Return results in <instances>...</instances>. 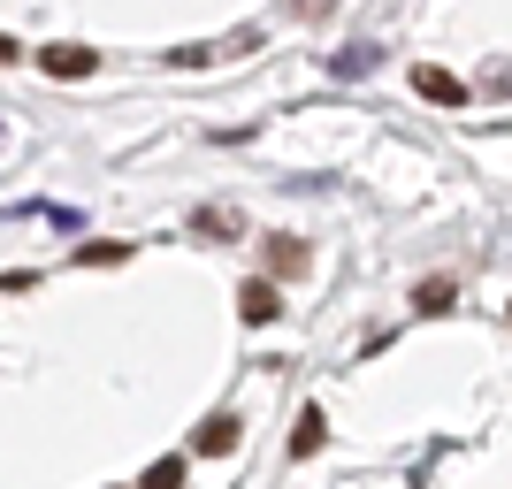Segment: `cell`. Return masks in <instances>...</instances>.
Segmentation results:
<instances>
[{
	"instance_id": "obj_1",
	"label": "cell",
	"mask_w": 512,
	"mask_h": 489,
	"mask_svg": "<svg viewBox=\"0 0 512 489\" xmlns=\"http://www.w3.org/2000/svg\"><path fill=\"white\" fill-rule=\"evenodd\" d=\"M260 31H230V39H207V46H169V69H207L222 54H253Z\"/></svg>"
},
{
	"instance_id": "obj_2",
	"label": "cell",
	"mask_w": 512,
	"mask_h": 489,
	"mask_svg": "<svg viewBox=\"0 0 512 489\" xmlns=\"http://www.w3.org/2000/svg\"><path fill=\"white\" fill-rule=\"evenodd\" d=\"M39 69H46V77H62V85H77V77H92V69H100V54H92V46H77V39H62V46H46V54H39Z\"/></svg>"
},
{
	"instance_id": "obj_3",
	"label": "cell",
	"mask_w": 512,
	"mask_h": 489,
	"mask_svg": "<svg viewBox=\"0 0 512 489\" xmlns=\"http://www.w3.org/2000/svg\"><path fill=\"white\" fill-rule=\"evenodd\" d=\"M237 314L253 321V329H268V321L283 314V298H276V276H260V283H245V291H237Z\"/></svg>"
},
{
	"instance_id": "obj_4",
	"label": "cell",
	"mask_w": 512,
	"mask_h": 489,
	"mask_svg": "<svg viewBox=\"0 0 512 489\" xmlns=\"http://www.w3.org/2000/svg\"><path fill=\"white\" fill-rule=\"evenodd\" d=\"M413 92H421V100H436V107H467V85H459L451 69H413Z\"/></svg>"
},
{
	"instance_id": "obj_5",
	"label": "cell",
	"mask_w": 512,
	"mask_h": 489,
	"mask_svg": "<svg viewBox=\"0 0 512 489\" xmlns=\"http://www.w3.org/2000/svg\"><path fill=\"white\" fill-rule=\"evenodd\" d=\"M237 436H245V428H237V413H207V421H199V436H192V444L207 451V459H222V451H237Z\"/></svg>"
},
{
	"instance_id": "obj_6",
	"label": "cell",
	"mask_w": 512,
	"mask_h": 489,
	"mask_svg": "<svg viewBox=\"0 0 512 489\" xmlns=\"http://www.w3.org/2000/svg\"><path fill=\"white\" fill-rule=\"evenodd\" d=\"M260 253H268V276H276V283L306 276V245H299V237H268V245H260Z\"/></svg>"
},
{
	"instance_id": "obj_7",
	"label": "cell",
	"mask_w": 512,
	"mask_h": 489,
	"mask_svg": "<svg viewBox=\"0 0 512 489\" xmlns=\"http://www.w3.org/2000/svg\"><path fill=\"white\" fill-rule=\"evenodd\" d=\"M192 230H199V237H237V230H245V214H230V207H199V214H192Z\"/></svg>"
},
{
	"instance_id": "obj_8",
	"label": "cell",
	"mask_w": 512,
	"mask_h": 489,
	"mask_svg": "<svg viewBox=\"0 0 512 489\" xmlns=\"http://www.w3.org/2000/svg\"><path fill=\"white\" fill-rule=\"evenodd\" d=\"M451 298H459V283H451V276H428L421 291H413V306H421V314H444Z\"/></svg>"
},
{
	"instance_id": "obj_9",
	"label": "cell",
	"mask_w": 512,
	"mask_h": 489,
	"mask_svg": "<svg viewBox=\"0 0 512 489\" xmlns=\"http://www.w3.org/2000/svg\"><path fill=\"white\" fill-rule=\"evenodd\" d=\"M321 436H329V428H321V413L306 405V413H299V436H291V459H314V451H321Z\"/></svg>"
},
{
	"instance_id": "obj_10",
	"label": "cell",
	"mask_w": 512,
	"mask_h": 489,
	"mask_svg": "<svg viewBox=\"0 0 512 489\" xmlns=\"http://www.w3.org/2000/svg\"><path fill=\"white\" fill-rule=\"evenodd\" d=\"M138 489H184V459H153Z\"/></svg>"
},
{
	"instance_id": "obj_11",
	"label": "cell",
	"mask_w": 512,
	"mask_h": 489,
	"mask_svg": "<svg viewBox=\"0 0 512 489\" xmlns=\"http://www.w3.org/2000/svg\"><path fill=\"white\" fill-rule=\"evenodd\" d=\"M77 260H92V268H115V260H130V245H115V237H100V245H85Z\"/></svg>"
},
{
	"instance_id": "obj_12",
	"label": "cell",
	"mask_w": 512,
	"mask_h": 489,
	"mask_svg": "<svg viewBox=\"0 0 512 489\" xmlns=\"http://www.w3.org/2000/svg\"><path fill=\"white\" fill-rule=\"evenodd\" d=\"M367 62H375V46H344V54H337V77H360Z\"/></svg>"
},
{
	"instance_id": "obj_13",
	"label": "cell",
	"mask_w": 512,
	"mask_h": 489,
	"mask_svg": "<svg viewBox=\"0 0 512 489\" xmlns=\"http://www.w3.org/2000/svg\"><path fill=\"white\" fill-rule=\"evenodd\" d=\"M291 16H299V23H321V16H337V0H291Z\"/></svg>"
},
{
	"instance_id": "obj_14",
	"label": "cell",
	"mask_w": 512,
	"mask_h": 489,
	"mask_svg": "<svg viewBox=\"0 0 512 489\" xmlns=\"http://www.w3.org/2000/svg\"><path fill=\"white\" fill-rule=\"evenodd\" d=\"M0 62H16V39H8V31H0Z\"/></svg>"
}]
</instances>
